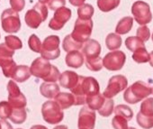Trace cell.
Segmentation results:
<instances>
[{"instance_id":"obj_1","label":"cell","mask_w":153,"mask_h":129,"mask_svg":"<svg viewBox=\"0 0 153 129\" xmlns=\"http://www.w3.org/2000/svg\"><path fill=\"white\" fill-rule=\"evenodd\" d=\"M70 91L75 97L74 106H80L86 104V98L88 97L100 93V86L94 77L79 76L78 83Z\"/></svg>"},{"instance_id":"obj_2","label":"cell","mask_w":153,"mask_h":129,"mask_svg":"<svg viewBox=\"0 0 153 129\" xmlns=\"http://www.w3.org/2000/svg\"><path fill=\"white\" fill-rule=\"evenodd\" d=\"M152 94V87L148 83L139 81L128 87L123 93V99L129 104H137Z\"/></svg>"},{"instance_id":"obj_3","label":"cell","mask_w":153,"mask_h":129,"mask_svg":"<svg viewBox=\"0 0 153 129\" xmlns=\"http://www.w3.org/2000/svg\"><path fill=\"white\" fill-rule=\"evenodd\" d=\"M48 17V8L46 5L37 3L33 6L32 9H29L25 16V21L32 29H37L42 22H44Z\"/></svg>"},{"instance_id":"obj_4","label":"cell","mask_w":153,"mask_h":129,"mask_svg":"<svg viewBox=\"0 0 153 129\" xmlns=\"http://www.w3.org/2000/svg\"><path fill=\"white\" fill-rule=\"evenodd\" d=\"M42 115L43 120L50 125H56L60 123L64 118L63 109L56 101L49 100L42 106Z\"/></svg>"},{"instance_id":"obj_5","label":"cell","mask_w":153,"mask_h":129,"mask_svg":"<svg viewBox=\"0 0 153 129\" xmlns=\"http://www.w3.org/2000/svg\"><path fill=\"white\" fill-rule=\"evenodd\" d=\"M15 51L7 46L6 43H0V67L7 78H12L16 68V63L13 60Z\"/></svg>"},{"instance_id":"obj_6","label":"cell","mask_w":153,"mask_h":129,"mask_svg":"<svg viewBox=\"0 0 153 129\" xmlns=\"http://www.w3.org/2000/svg\"><path fill=\"white\" fill-rule=\"evenodd\" d=\"M92 30H93L92 19H80L78 17V19L75 22L74 28L70 35L76 42L85 43L90 38Z\"/></svg>"},{"instance_id":"obj_7","label":"cell","mask_w":153,"mask_h":129,"mask_svg":"<svg viewBox=\"0 0 153 129\" xmlns=\"http://www.w3.org/2000/svg\"><path fill=\"white\" fill-rule=\"evenodd\" d=\"M59 43L60 40L59 37L57 35H50L47 36L43 43H42V49H41V55L42 58L51 60H56L60 55V50H59Z\"/></svg>"},{"instance_id":"obj_8","label":"cell","mask_w":153,"mask_h":129,"mask_svg":"<svg viewBox=\"0 0 153 129\" xmlns=\"http://www.w3.org/2000/svg\"><path fill=\"white\" fill-rule=\"evenodd\" d=\"M2 29L7 34H16L21 29V20L17 12L12 8L3 11L1 15Z\"/></svg>"},{"instance_id":"obj_9","label":"cell","mask_w":153,"mask_h":129,"mask_svg":"<svg viewBox=\"0 0 153 129\" xmlns=\"http://www.w3.org/2000/svg\"><path fill=\"white\" fill-rule=\"evenodd\" d=\"M103 67L111 72H117L123 69L126 61V55L123 51H112L103 59Z\"/></svg>"},{"instance_id":"obj_10","label":"cell","mask_w":153,"mask_h":129,"mask_svg":"<svg viewBox=\"0 0 153 129\" xmlns=\"http://www.w3.org/2000/svg\"><path fill=\"white\" fill-rule=\"evenodd\" d=\"M131 14L140 25H146L152 20L150 7L144 1H136L131 6Z\"/></svg>"},{"instance_id":"obj_11","label":"cell","mask_w":153,"mask_h":129,"mask_svg":"<svg viewBox=\"0 0 153 129\" xmlns=\"http://www.w3.org/2000/svg\"><path fill=\"white\" fill-rule=\"evenodd\" d=\"M128 86V81L123 75H114L110 78L106 89L104 90V97L105 98H113L121 91L124 90Z\"/></svg>"},{"instance_id":"obj_12","label":"cell","mask_w":153,"mask_h":129,"mask_svg":"<svg viewBox=\"0 0 153 129\" xmlns=\"http://www.w3.org/2000/svg\"><path fill=\"white\" fill-rule=\"evenodd\" d=\"M8 102L14 108H23L27 105L25 96L20 90L15 81H9L7 84Z\"/></svg>"},{"instance_id":"obj_13","label":"cell","mask_w":153,"mask_h":129,"mask_svg":"<svg viewBox=\"0 0 153 129\" xmlns=\"http://www.w3.org/2000/svg\"><path fill=\"white\" fill-rule=\"evenodd\" d=\"M51 67L52 64H51L48 60L42 57L36 58L31 64L30 67L31 75L38 79H42L44 81L50 74Z\"/></svg>"},{"instance_id":"obj_14","label":"cell","mask_w":153,"mask_h":129,"mask_svg":"<svg viewBox=\"0 0 153 129\" xmlns=\"http://www.w3.org/2000/svg\"><path fill=\"white\" fill-rule=\"evenodd\" d=\"M72 12L69 8L64 7H61L60 8L57 9L53 15V17L51 19L49 23V27L54 31L61 30L66 23L69 21L71 18Z\"/></svg>"},{"instance_id":"obj_15","label":"cell","mask_w":153,"mask_h":129,"mask_svg":"<svg viewBox=\"0 0 153 129\" xmlns=\"http://www.w3.org/2000/svg\"><path fill=\"white\" fill-rule=\"evenodd\" d=\"M96 119L97 115L95 110L90 109L88 107H84L80 109L79 114V129H94Z\"/></svg>"},{"instance_id":"obj_16","label":"cell","mask_w":153,"mask_h":129,"mask_svg":"<svg viewBox=\"0 0 153 129\" xmlns=\"http://www.w3.org/2000/svg\"><path fill=\"white\" fill-rule=\"evenodd\" d=\"M79 78V75L76 72L73 71H65L59 76V86L64 89H71L76 85V83H78Z\"/></svg>"},{"instance_id":"obj_17","label":"cell","mask_w":153,"mask_h":129,"mask_svg":"<svg viewBox=\"0 0 153 129\" xmlns=\"http://www.w3.org/2000/svg\"><path fill=\"white\" fill-rule=\"evenodd\" d=\"M101 50V45L97 40L88 39L82 47V53L86 57V59L96 58L100 56Z\"/></svg>"},{"instance_id":"obj_18","label":"cell","mask_w":153,"mask_h":129,"mask_svg":"<svg viewBox=\"0 0 153 129\" xmlns=\"http://www.w3.org/2000/svg\"><path fill=\"white\" fill-rule=\"evenodd\" d=\"M65 62L66 65L73 68V69H79L80 68L84 62H85V58L82 52L79 51H68V54L65 57Z\"/></svg>"},{"instance_id":"obj_19","label":"cell","mask_w":153,"mask_h":129,"mask_svg":"<svg viewBox=\"0 0 153 129\" xmlns=\"http://www.w3.org/2000/svg\"><path fill=\"white\" fill-rule=\"evenodd\" d=\"M59 91V86L57 83L43 82L40 86V92L46 98H54Z\"/></svg>"},{"instance_id":"obj_20","label":"cell","mask_w":153,"mask_h":129,"mask_svg":"<svg viewBox=\"0 0 153 129\" xmlns=\"http://www.w3.org/2000/svg\"><path fill=\"white\" fill-rule=\"evenodd\" d=\"M54 98L62 109H68L75 105V97L72 93L59 91Z\"/></svg>"},{"instance_id":"obj_21","label":"cell","mask_w":153,"mask_h":129,"mask_svg":"<svg viewBox=\"0 0 153 129\" xmlns=\"http://www.w3.org/2000/svg\"><path fill=\"white\" fill-rule=\"evenodd\" d=\"M31 77V72H30V67L27 65H17L14 74L12 76V79L16 81V82H25L27 80H29Z\"/></svg>"},{"instance_id":"obj_22","label":"cell","mask_w":153,"mask_h":129,"mask_svg":"<svg viewBox=\"0 0 153 129\" xmlns=\"http://www.w3.org/2000/svg\"><path fill=\"white\" fill-rule=\"evenodd\" d=\"M132 25H133V18L131 16H125L118 22L115 27V34L119 35L126 34L131 30Z\"/></svg>"},{"instance_id":"obj_23","label":"cell","mask_w":153,"mask_h":129,"mask_svg":"<svg viewBox=\"0 0 153 129\" xmlns=\"http://www.w3.org/2000/svg\"><path fill=\"white\" fill-rule=\"evenodd\" d=\"M105 100V98L104 97L103 94H97V95H93L90 97H88L86 98V103L88 104V107L92 109V110H98L101 108V107L103 106L104 102Z\"/></svg>"},{"instance_id":"obj_24","label":"cell","mask_w":153,"mask_h":129,"mask_svg":"<svg viewBox=\"0 0 153 129\" xmlns=\"http://www.w3.org/2000/svg\"><path fill=\"white\" fill-rule=\"evenodd\" d=\"M122 37L119 34L114 33L109 34L105 38V45L110 51L118 50L122 46Z\"/></svg>"},{"instance_id":"obj_25","label":"cell","mask_w":153,"mask_h":129,"mask_svg":"<svg viewBox=\"0 0 153 129\" xmlns=\"http://www.w3.org/2000/svg\"><path fill=\"white\" fill-rule=\"evenodd\" d=\"M62 47L63 50L67 52L71 51H79L80 49H82L83 47V43H79V42H76V40H74L70 34L67 35L62 43Z\"/></svg>"},{"instance_id":"obj_26","label":"cell","mask_w":153,"mask_h":129,"mask_svg":"<svg viewBox=\"0 0 153 129\" xmlns=\"http://www.w3.org/2000/svg\"><path fill=\"white\" fill-rule=\"evenodd\" d=\"M27 118V113L25 107L23 108H14L12 109L9 119L15 124H23Z\"/></svg>"},{"instance_id":"obj_27","label":"cell","mask_w":153,"mask_h":129,"mask_svg":"<svg viewBox=\"0 0 153 129\" xmlns=\"http://www.w3.org/2000/svg\"><path fill=\"white\" fill-rule=\"evenodd\" d=\"M97 4L100 11L107 13L118 7L120 0H97Z\"/></svg>"},{"instance_id":"obj_28","label":"cell","mask_w":153,"mask_h":129,"mask_svg":"<svg viewBox=\"0 0 153 129\" xmlns=\"http://www.w3.org/2000/svg\"><path fill=\"white\" fill-rule=\"evenodd\" d=\"M86 67L91 72H100L103 69V60L100 56L96 58H88L85 60Z\"/></svg>"},{"instance_id":"obj_29","label":"cell","mask_w":153,"mask_h":129,"mask_svg":"<svg viewBox=\"0 0 153 129\" xmlns=\"http://www.w3.org/2000/svg\"><path fill=\"white\" fill-rule=\"evenodd\" d=\"M132 60L137 63H146L149 60V53L145 47H140L133 51Z\"/></svg>"},{"instance_id":"obj_30","label":"cell","mask_w":153,"mask_h":129,"mask_svg":"<svg viewBox=\"0 0 153 129\" xmlns=\"http://www.w3.org/2000/svg\"><path fill=\"white\" fill-rule=\"evenodd\" d=\"M95 13V9L90 4H84L78 9V16L80 19H91Z\"/></svg>"},{"instance_id":"obj_31","label":"cell","mask_w":153,"mask_h":129,"mask_svg":"<svg viewBox=\"0 0 153 129\" xmlns=\"http://www.w3.org/2000/svg\"><path fill=\"white\" fill-rule=\"evenodd\" d=\"M125 46L129 51L133 52L140 47H145V43L137 36H130L125 40Z\"/></svg>"},{"instance_id":"obj_32","label":"cell","mask_w":153,"mask_h":129,"mask_svg":"<svg viewBox=\"0 0 153 129\" xmlns=\"http://www.w3.org/2000/svg\"><path fill=\"white\" fill-rule=\"evenodd\" d=\"M114 112L116 116L124 117L126 120L130 121L133 116V112L130 107L127 105H118L114 108Z\"/></svg>"},{"instance_id":"obj_33","label":"cell","mask_w":153,"mask_h":129,"mask_svg":"<svg viewBox=\"0 0 153 129\" xmlns=\"http://www.w3.org/2000/svg\"><path fill=\"white\" fill-rule=\"evenodd\" d=\"M5 43L8 48H10L13 51L20 50L23 48V43L20 40L19 37L16 35H7L5 37Z\"/></svg>"},{"instance_id":"obj_34","label":"cell","mask_w":153,"mask_h":129,"mask_svg":"<svg viewBox=\"0 0 153 129\" xmlns=\"http://www.w3.org/2000/svg\"><path fill=\"white\" fill-rule=\"evenodd\" d=\"M114 100L112 98H105L103 106L101 107L100 109H98V113L100 116L104 117H107L112 115V113L114 112Z\"/></svg>"},{"instance_id":"obj_35","label":"cell","mask_w":153,"mask_h":129,"mask_svg":"<svg viewBox=\"0 0 153 129\" xmlns=\"http://www.w3.org/2000/svg\"><path fill=\"white\" fill-rule=\"evenodd\" d=\"M136 120L138 125L143 129H151L153 127V116L142 115L140 112L137 114Z\"/></svg>"},{"instance_id":"obj_36","label":"cell","mask_w":153,"mask_h":129,"mask_svg":"<svg viewBox=\"0 0 153 129\" xmlns=\"http://www.w3.org/2000/svg\"><path fill=\"white\" fill-rule=\"evenodd\" d=\"M140 112L144 116H153V98H148L141 102Z\"/></svg>"},{"instance_id":"obj_37","label":"cell","mask_w":153,"mask_h":129,"mask_svg":"<svg viewBox=\"0 0 153 129\" xmlns=\"http://www.w3.org/2000/svg\"><path fill=\"white\" fill-rule=\"evenodd\" d=\"M12 106L8 101H1L0 102V119H7L9 118L12 112Z\"/></svg>"},{"instance_id":"obj_38","label":"cell","mask_w":153,"mask_h":129,"mask_svg":"<svg viewBox=\"0 0 153 129\" xmlns=\"http://www.w3.org/2000/svg\"><path fill=\"white\" fill-rule=\"evenodd\" d=\"M28 46L29 48L34 51V52H40L41 49H42V42L40 40V38L36 35V34H32L29 37L28 40Z\"/></svg>"},{"instance_id":"obj_39","label":"cell","mask_w":153,"mask_h":129,"mask_svg":"<svg viewBox=\"0 0 153 129\" xmlns=\"http://www.w3.org/2000/svg\"><path fill=\"white\" fill-rule=\"evenodd\" d=\"M112 125L114 129H127L128 128V120L124 117L116 116L112 120Z\"/></svg>"},{"instance_id":"obj_40","label":"cell","mask_w":153,"mask_h":129,"mask_svg":"<svg viewBox=\"0 0 153 129\" xmlns=\"http://www.w3.org/2000/svg\"><path fill=\"white\" fill-rule=\"evenodd\" d=\"M136 36L138 38H140L142 42H147L149 41V37H150V32L149 29L146 26V25H141L137 29V33H136Z\"/></svg>"},{"instance_id":"obj_41","label":"cell","mask_w":153,"mask_h":129,"mask_svg":"<svg viewBox=\"0 0 153 129\" xmlns=\"http://www.w3.org/2000/svg\"><path fill=\"white\" fill-rule=\"evenodd\" d=\"M59 76H60V73H59V69L56 66L52 65L50 74L48 75V77L43 81L44 82H53V83H56V81H59Z\"/></svg>"},{"instance_id":"obj_42","label":"cell","mask_w":153,"mask_h":129,"mask_svg":"<svg viewBox=\"0 0 153 129\" xmlns=\"http://www.w3.org/2000/svg\"><path fill=\"white\" fill-rule=\"evenodd\" d=\"M9 3L12 9L17 13L23 11L25 7V0H9Z\"/></svg>"},{"instance_id":"obj_43","label":"cell","mask_w":153,"mask_h":129,"mask_svg":"<svg viewBox=\"0 0 153 129\" xmlns=\"http://www.w3.org/2000/svg\"><path fill=\"white\" fill-rule=\"evenodd\" d=\"M66 5V0H50L48 2V7L51 10L56 11L57 9L64 7Z\"/></svg>"},{"instance_id":"obj_44","label":"cell","mask_w":153,"mask_h":129,"mask_svg":"<svg viewBox=\"0 0 153 129\" xmlns=\"http://www.w3.org/2000/svg\"><path fill=\"white\" fill-rule=\"evenodd\" d=\"M0 129H13V127L7 121L1 119L0 120Z\"/></svg>"},{"instance_id":"obj_45","label":"cell","mask_w":153,"mask_h":129,"mask_svg":"<svg viewBox=\"0 0 153 129\" xmlns=\"http://www.w3.org/2000/svg\"><path fill=\"white\" fill-rule=\"evenodd\" d=\"M68 1H69V3L73 7H79L80 6H82V5L85 4L86 0H68Z\"/></svg>"},{"instance_id":"obj_46","label":"cell","mask_w":153,"mask_h":129,"mask_svg":"<svg viewBox=\"0 0 153 129\" xmlns=\"http://www.w3.org/2000/svg\"><path fill=\"white\" fill-rule=\"evenodd\" d=\"M30 129H48V128L42 125H33Z\"/></svg>"},{"instance_id":"obj_47","label":"cell","mask_w":153,"mask_h":129,"mask_svg":"<svg viewBox=\"0 0 153 129\" xmlns=\"http://www.w3.org/2000/svg\"><path fill=\"white\" fill-rule=\"evenodd\" d=\"M149 64H150V66L153 67V51L149 53Z\"/></svg>"},{"instance_id":"obj_48","label":"cell","mask_w":153,"mask_h":129,"mask_svg":"<svg viewBox=\"0 0 153 129\" xmlns=\"http://www.w3.org/2000/svg\"><path fill=\"white\" fill-rule=\"evenodd\" d=\"M53 129H68V126L65 125H59L55 126Z\"/></svg>"},{"instance_id":"obj_49","label":"cell","mask_w":153,"mask_h":129,"mask_svg":"<svg viewBox=\"0 0 153 129\" xmlns=\"http://www.w3.org/2000/svg\"><path fill=\"white\" fill-rule=\"evenodd\" d=\"M49 1H50V0H39V3L43 4V5H46V4H48Z\"/></svg>"},{"instance_id":"obj_50","label":"cell","mask_w":153,"mask_h":129,"mask_svg":"<svg viewBox=\"0 0 153 129\" xmlns=\"http://www.w3.org/2000/svg\"><path fill=\"white\" fill-rule=\"evenodd\" d=\"M127 129H136V128H134V127H128Z\"/></svg>"},{"instance_id":"obj_51","label":"cell","mask_w":153,"mask_h":129,"mask_svg":"<svg viewBox=\"0 0 153 129\" xmlns=\"http://www.w3.org/2000/svg\"><path fill=\"white\" fill-rule=\"evenodd\" d=\"M151 38H152V41H153V34H152V35H151Z\"/></svg>"},{"instance_id":"obj_52","label":"cell","mask_w":153,"mask_h":129,"mask_svg":"<svg viewBox=\"0 0 153 129\" xmlns=\"http://www.w3.org/2000/svg\"><path fill=\"white\" fill-rule=\"evenodd\" d=\"M152 95H153V88H152Z\"/></svg>"},{"instance_id":"obj_53","label":"cell","mask_w":153,"mask_h":129,"mask_svg":"<svg viewBox=\"0 0 153 129\" xmlns=\"http://www.w3.org/2000/svg\"><path fill=\"white\" fill-rule=\"evenodd\" d=\"M17 129H22V128H17Z\"/></svg>"}]
</instances>
